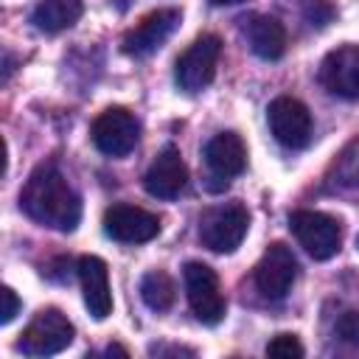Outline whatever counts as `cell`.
<instances>
[{"instance_id": "cell-2", "label": "cell", "mask_w": 359, "mask_h": 359, "mask_svg": "<svg viewBox=\"0 0 359 359\" xmlns=\"http://www.w3.org/2000/svg\"><path fill=\"white\" fill-rule=\"evenodd\" d=\"M73 337H76V328L59 309H42L22 328L17 351L25 356H53L65 351L73 342Z\"/></svg>"}, {"instance_id": "cell-12", "label": "cell", "mask_w": 359, "mask_h": 359, "mask_svg": "<svg viewBox=\"0 0 359 359\" xmlns=\"http://www.w3.org/2000/svg\"><path fill=\"white\" fill-rule=\"evenodd\" d=\"M104 233L123 244H143L160 233V219L135 205H112L104 213Z\"/></svg>"}, {"instance_id": "cell-3", "label": "cell", "mask_w": 359, "mask_h": 359, "mask_svg": "<svg viewBox=\"0 0 359 359\" xmlns=\"http://www.w3.org/2000/svg\"><path fill=\"white\" fill-rule=\"evenodd\" d=\"M250 230V213L241 202L216 205L199 219V238L213 252H233Z\"/></svg>"}, {"instance_id": "cell-16", "label": "cell", "mask_w": 359, "mask_h": 359, "mask_svg": "<svg viewBox=\"0 0 359 359\" xmlns=\"http://www.w3.org/2000/svg\"><path fill=\"white\" fill-rule=\"evenodd\" d=\"M247 42L258 59L275 62L286 53V28L280 25V20L269 14H258L247 25Z\"/></svg>"}, {"instance_id": "cell-21", "label": "cell", "mask_w": 359, "mask_h": 359, "mask_svg": "<svg viewBox=\"0 0 359 359\" xmlns=\"http://www.w3.org/2000/svg\"><path fill=\"white\" fill-rule=\"evenodd\" d=\"M337 337H342L348 345L359 348V311H345L337 320Z\"/></svg>"}, {"instance_id": "cell-8", "label": "cell", "mask_w": 359, "mask_h": 359, "mask_svg": "<svg viewBox=\"0 0 359 359\" xmlns=\"http://www.w3.org/2000/svg\"><path fill=\"white\" fill-rule=\"evenodd\" d=\"M272 137L286 149H306L311 143V112L292 95H278L266 107Z\"/></svg>"}, {"instance_id": "cell-13", "label": "cell", "mask_w": 359, "mask_h": 359, "mask_svg": "<svg viewBox=\"0 0 359 359\" xmlns=\"http://www.w3.org/2000/svg\"><path fill=\"white\" fill-rule=\"evenodd\" d=\"M188 182V165L180 154V149L165 146L149 165L146 177H143V188L146 194L157 196V199H174L182 194Z\"/></svg>"}, {"instance_id": "cell-14", "label": "cell", "mask_w": 359, "mask_h": 359, "mask_svg": "<svg viewBox=\"0 0 359 359\" xmlns=\"http://www.w3.org/2000/svg\"><path fill=\"white\" fill-rule=\"evenodd\" d=\"M79 280L84 292V306L93 320H107L112 311V292H109V269L98 255L79 258Z\"/></svg>"}, {"instance_id": "cell-17", "label": "cell", "mask_w": 359, "mask_h": 359, "mask_svg": "<svg viewBox=\"0 0 359 359\" xmlns=\"http://www.w3.org/2000/svg\"><path fill=\"white\" fill-rule=\"evenodd\" d=\"M81 14H84L81 0H42L34 8L31 22L45 34H59V31L76 25Z\"/></svg>"}, {"instance_id": "cell-20", "label": "cell", "mask_w": 359, "mask_h": 359, "mask_svg": "<svg viewBox=\"0 0 359 359\" xmlns=\"http://www.w3.org/2000/svg\"><path fill=\"white\" fill-rule=\"evenodd\" d=\"M303 17H306V22H309L311 28H323V25L331 22L334 6H331L328 0H306V3H303Z\"/></svg>"}, {"instance_id": "cell-25", "label": "cell", "mask_w": 359, "mask_h": 359, "mask_svg": "<svg viewBox=\"0 0 359 359\" xmlns=\"http://www.w3.org/2000/svg\"><path fill=\"white\" fill-rule=\"evenodd\" d=\"M356 247H359V236H356Z\"/></svg>"}, {"instance_id": "cell-11", "label": "cell", "mask_w": 359, "mask_h": 359, "mask_svg": "<svg viewBox=\"0 0 359 359\" xmlns=\"http://www.w3.org/2000/svg\"><path fill=\"white\" fill-rule=\"evenodd\" d=\"M320 84L345 101L359 98V45L334 48L320 65Z\"/></svg>"}, {"instance_id": "cell-4", "label": "cell", "mask_w": 359, "mask_h": 359, "mask_svg": "<svg viewBox=\"0 0 359 359\" xmlns=\"http://www.w3.org/2000/svg\"><path fill=\"white\" fill-rule=\"evenodd\" d=\"M222 56V39L216 34H202L196 36L182 56L174 65V81L180 90L185 93H202L213 76H216V65Z\"/></svg>"}, {"instance_id": "cell-5", "label": "cell", "mask_w": 359, "mask_h": 359, "mask_svg": "<svg viewBox=\"0 0 359 359\" xmlns=\"http://www.w3.org/2000/svg\"><path fill=\"white\" fill-rule=\"evenodd\" d=\"M289 227L300 247L314 258V261H328L339 252L342 244V227L334 216L320 213V210H294L289 216Z\"/></svg>"}, {"instance_id": "cell-23", "label": "cell", "mask_w": 359, "mask_h": 359, "mask_svg": "<svg viewBox=\"0 0 359 359\" xmlns=\"http://www.w3.org/2000/svg\"><path fill=\"white\" fill-rule=\"evenodd\" d=\"M112 353H118V356H129V351L121 348V345H109V348H107V356H112Z\"/></svg>"}, {"instance_id": "cell-22", "label": "cell", "mask_w": 359, "mask_h": 359, "mask_svg": "<svg viewBox=\"0 0 359 359\" xmlns=\"http://www.w3.org/2000/svg\"><path fill=\"white\" fill-rule=\"evenodd\" d=\"M0 297H3L0 323H3V325H8V323L17 317V311H20V297L14 294V289H11V286H3V289H0Z\"/></svg>"}, {"instance_id": "cell-10", "label": "cell", "mask_w": 359, "mask_h": 359, "mask_svg": "<svg viewBox=\"0 0 359 359\" xmlns=\"http://www.w3.org/2000/svg\"><path fill=\"white\" fill-rule=\"evenodd\" d=\"M180 20H182V14H180L177 8H157V11L146 14V17L123 36V53L137 56V59L151 56V53L160 50V48L168 42V36L180 28Z\"/></svg>"}, {"instance_id": "cell-7", "label": "cell", "mask_w": 359, "mask_h": 359, "mask_svg": "<svg viewBox=\"0 0 359 359\" xmlns=\"http://www.w3.org/2000/svg\"><path fill=\"white\" fill-rule=\"evenodd\" d=\"M90 137H93V146L101 154H107V157H123V154H129L137 146V140H140V123H137V118L129 109L109 107V109H104L93 121Z\"/></svg>"}, {"instance_id": "cell-6", "label": "cell", "mask_w": 359, "mask_h": 359, "mask_svg": "<svg viewBox=\"0 0 359 359\" xmlns=\"http://www.w3.org/2000/svg\"><path fill=\"white\" fill-rule=\"evenodd\" d=\"M182 280H185V294L196 320L205 325H219L227 306L219 286V275L202 261H188L182 269Z\"/></svg>"}, {"instance_id": "cell-24", "label": "cell", "mask_w": 359, "mask_h": 359, "mask_svg": "<svg viewBox=\"0 0 359 359\" xmlns=\"http://www.w3.org/2000/svg\"><path fill=\"white\" fill-rule=\"evenodd\" d=\"M213 6H236V3H244V0H210Z\"/></svg>"}, {"instance_id": "cell-15", "label": "cell", "mask_w": 359, "mask_h": 359, "mask_svg": "<svg viewBox=\"0 0 359 359\" xmlns=\"http://www.w3.org/2000/svg\"><path fill=\"white\" fill-rule=\"evenodd\" d=\"M205 163L210 168V174L222 182H227L230 177L241 174L247 165V146L241 140V135L236 132H219L205 143Z\"/></svg>"}, {"instance_id": "cell-18", "label": "cell", "mask_w": 359, "mask_h": 359, "mask_svg": "<svg viewBox=\"0 0 359 359\" xmlns=\"http://www.w3.org/2000/svg\"><path fill=\"white\" fill-rule=\"evenodd\" d=\"M140 297L151 311H168L177 300V286L168 272L151 269L140 278Z\"/></svg>"}, {"instance_id": "cell-1", "label": "cell", "mask_w": 359, "mask_h": 359, "mask_svg": "<svg viewBox=\"0 0 359 359\" xmlns=\"http://www.w3.org/2000/svg\"><path fill=\"white\" fill-rule=\"evenodd\" d=\"M20 208L36 224L59 230V233H70L81 222V196L73 191L65 174L50 163L39 165L28 177L20 194Z\"/></svg>"}, {"instance_id": "cell-19", "label": "cell", "mask_w": 359, "mask_h": 359, "mask_svg": "<svg viewBox=\"0 0 359 359\" xmlns=\"http://www.w3.org/2000/svg\"><path fill=\"white\" fill-rule=\"evenodd\" d=\"M303 353H306L303 342L294 334H278L266 345V356H272V359H300Z\"/></svg>"}, {"instance_id": "cell-9", "label": "cell", "mask_w": 359, "mask_h": 359, "mask_svg": "<svg viewBox=\"0 0 359 359\" xmlns=\"http://www.w3.org/2000/svg\"><path fill=\"white\" fill-rule=\"evenodd\" d=\"M297 280V258L283 241H272L255 264V286L264 297L280 300Z\"/></svg>"}]
</instances>
